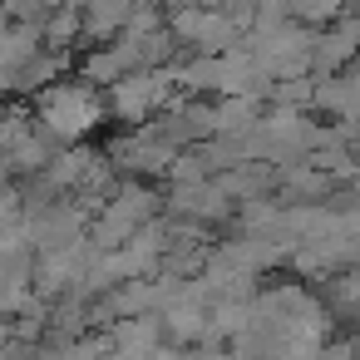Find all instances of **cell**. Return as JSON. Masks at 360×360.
<instances>
[{
    "label": "cell",
    "instance_id": "obj_1",
    "mask_svg": "<svg viewBox=\"0 0 360 360\" xmlns=\"http://www.w3.org/2000/svg\"><path fill=\"white\" fill-rule=\"evenodd\" d=\"M104 99L94 84L84 79H50L45 89H35V124L55 139V143H79L104 124Z\"/></svg>",
    "mask_w": 360,
    "mask_h": 360
},
{
    "label": "cell",
    "instance_id": "obj_4",
    "mask_svg": "<svg viewBox=\"0 0 360 360\" xmlns=\"http://www.w3.org/2000/svg\"><path fill=\"white\" fill-rule=\"evenodd\" d=\"M139 360H178V345H168V340H158L148 355H139Z\"/></svg>",
    "mask_w": 360,
    "mask_h": 360
},
{
    "label": "cell",
    "instance_id": "obj_5",
    "mask_svg": "<svg viewBox=\"0 0 360 360\" xmlns=\"http://www.w3.org/2000/svg\"><path fill=\"white\" fill-rule=\"evenodd\" d=\"M178 6H207V0H178Z\"/></svg>",
    "mask_w": 360,
    "mask_h": 360
},
{
    "label": "cell",
    "instance_id": "obj_2",
    "mask_svg": "<svg viewBox=\"0 0 360 360\" xmlns=\"http://www.w3.org/2000/svg\"><path fill=\"white\" fill-rule=\"evenodd\" d=\"M173 104V79L168 70H129L109 84V114L124 124H148Z\"/></svg>",
    "mask_w": 360,
    "mask_h": 360
},
{
    "label": "cell",
    "instance_id": "obj_3",
    "mask_svg": "<svg viewBox=\"0 0 360 360\" xmlns=\"http://www.w3.org/2000/svg\"><path fill=\"white\" fill-rule=\"evenodd\" d=\"M104 340H109V350H114L119 360H139V355H148V350L163 340V326H158L153 311H148V316H119V321H109Z\"/></svg>",
    "mask_w": 360,
    "mask_h": 360
}]
</instances>
